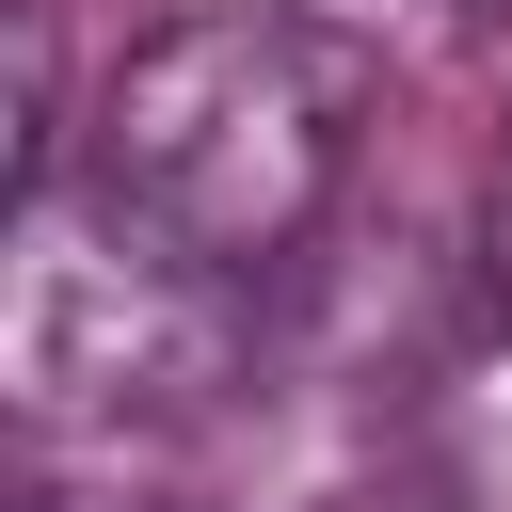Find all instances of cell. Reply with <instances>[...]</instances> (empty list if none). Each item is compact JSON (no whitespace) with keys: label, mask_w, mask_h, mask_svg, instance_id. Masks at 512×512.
Wrapping results in <instances>:
<instances>
[{"label":"cell","mask_w":512,"mask_h":512,"mask_svg":"<svg viewBox=\"0 0 512 512\" xmlns=\"http://www.w3.org/2000/svg\"><path fill=\"white\" fill-rule=\"evenodd\" d=\"M368 80L384 64L304 0H192L112 64L96 192L208 272H272L320 240V208L368 144Z\"/></svg>","instance_id":"obj_1"},{"label":"cell","mask_w":512,"mask_h":512,"mask_svg":"<svg viewBox=\"0 0 512 512\" xmlns=\"http://www.w3.org/2000/svg\"><path fill=\"white\" fill-rule=\"evenodd\" d=\"M240 272L176 256L160 224H128L112 192H16V240H0V384L16 416L80 432V416H160V400H208L224 352H240Z\"/></svg>","instance_id":"obj_2"},{"label":"cell","mask_w":512,"mask_h":512,"mask_svg":"<svg viewBox=\"0 0 512 512\" xmlns=\"http://www.w3.org/2000/svg\"><path fill=\"white\" fill-rule=\"evenodd\" d=\"M480 288H496V320H512V128H496V176H480Z\"/></svg>","instance_id":"obj_3"},{"label":"cell","mask_w":512,"mask_h":512,"mask_svg":"<svg viewBox=\"0 0 512 512\" xmlns=\"http://www.w3.org/2000/svg\"><path fill=\"white\" fill-rule=\"evenodd\" d=\"M464 16H512V0H464Z\"/></svg>","instance_id":"obj_4"}]
</instances>
